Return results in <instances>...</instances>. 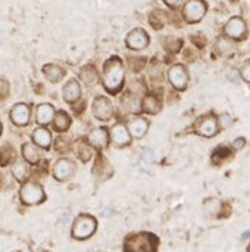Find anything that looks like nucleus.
Returning <instances> with one entry per match:
<instances>
[{"mask_svg": "<svg viewBox=\"0 0 250 252\" xmlns=\"http://www.w3.org/2000/svg\"><path fill=\"white\" fill-rule=\"evenodd\" d=\"M103 82H105V88L111 94H116L120 91L122 85H123V78H125V72H123V65L120 63L119 58H111L109 61H106L105 68H103Z\"/></svg>", "mask_w": 250, "mask_h": 252, "instance_id": "1", "label": "nucleus"}, {"mask_svg": "<svg viewBox=\"0 0 250 252\" xmlns=\"http://www.w3.org/2000/svg\"><path fill=\"white\" fill-rule=\"evenodd\" d=\"M159 240L148 232L132 234L125 240V252H156Z\"/></svg>", "mask_w": 250, "mask_h": 252, "instance_id": "2", "label": "nucleus"}, {"mask_svg": "<svg viewBox=\"0 0 250 252\" xmlns=\"http://www.w3.org/2000/svg\"><path fill=\"white\" fill-rule=\"evenodd\" d=\"M96 229V221L91 216H80L72 225V237L77 240L89 238Z\"/></svg>", "mask_w": 250, "mask_h": 252, "instance_id": "3", "label": "nucleus"}, {"mask_svg": "<svg viewBox=\"0 0 250 252\" xmlns=\"http://www.w3.org/2000/svg\"><path fill=\"white\" fill-rule=\"evenodd\" d=\"M184 19L187 23H196L202 20L206 13V3L201 0H191L187 1L184 6Z\"/></svg>", "mask_w": 250, "mask_h": 252, "instance_id": "4", "label": "nucleus"}, {"mask_svg": "<svg viewBox=\"0 0 250 252\" xmlns=\"http://www.w3.org/2000/svg\"><path fill=\"white\" fill-rule=\"evenodd\" d=\"M20 197L24 204H38L44 200V191L38 184L27 183L22 187Z\"/></svg>", "mask_w": 250, "mask_h": 252, "instance_id": "5", "label": "nucleus"}, {"mask_svg": "<svg viewBox=\"0 0 250 252\" xmlns=\"http://www.w3.org/2000/svg\"><path fill=\"white\" fill-rule=\"evenodd\" d=\"M168 78H170V82L172 84L174 88L177 90H185L187 88V84H188V72L184 65L181 64H177L174 67H171L170 71H168Z\"/></svg>", "mask_w": 250, "mask_h": 252, "instance_id": "6", "label": "nucleus"}, {"mask_svg": "<svg viewBox=\"0 0 250 252\" xmlns=\"http://www.w3.org/2000/svg\"><path fill=\"white\" fill-rule=\"evenodd\" d=\"M218 129H219L218 121H216L215 118H212V116H204V118H201L196 122V125H195V130L201 136H205V138L215 136L216 133H218Z\"/></svg>", "mask_w": 250, "mask_h": 252, "instance_id": "7", "label": "nucleus"}, {"mask_svg": "<svg viewBox=\"0 0 250 252\" xmlns=\"http://www.w3.org/2000/svg\"><path fill=\"white\" fill-rule=\"evenodd\" d=\"M92 112L98 119L108 121V119H111V116L113 114V108H112V103L109 99H106L105 96H99L93 101Z\"/></svg>", "mask_w": 250, "mask_h": 252, "instance_id": "8", "label": "nucleus"}, {"mask_svg": "<svg viewBox=\"0 0 250 252\" xmlns=\"http://www.w3.org/2000/svg\"><path fill=\"white\" fill-rule=\"evenodd\" d=\"M225 33L233 40H240L246 33V23L240 17H232L225 26Z\"/></svg>", "mask_w": 250, "mask_h": 252, "instance_id": "9", "label": "nucleus"}, {"mask_svg": "<svg viewBox=\"0 0 250 252\" xmlns=\"http://www.w3.org/2000/svg\"><path fill=\"white\" fill-rule=\"evenodd\" d=\"M126 43H127V46L130 47V48H133V50H143L148 44V35L146 34L144 30L136 29V30L130 32L127 34Z\"/></svg>", "mask_w": 250, "mask_h": 252, "instance_id": "10", "label": "nucleus"}, {"mask_svg": "<svg viewBox=\"0 0 250 252\" xmlns=\"http://www.w3.org/2000/svg\"><path fill=\"white\" fill-rule=\"evenodd\" d=\"M10 118H12V121L16 125H27L28 121H30V109H28V106L24 105V103L16 105L12 109V112H10Z\"/></svg>", "mask_w": 250, "mask_h": 252, "instance_id": "11", "label": "nucleus"}, {"mask_svg": "<svg viewBox=\"0 0 250 252\" xmlns=\"http://www.w3.org/2000/svg\"><path fill=\"white\" fill-rule=\"evenodd\" d=\"M74 172V164L67 159H61L54 166V176L58 180H67Z\"/></svg>", "mask_w": 250, "mask_h": 252, "instance_id": "12", "label": "nucleus"}, {"mask_svg": "<svg viewBox=\"0 0 250 252\" xmlns=\"http://www.w3.org/2000/svg\"><path fill=\"white\" fill-rule=\"evenodd\" d=\"M62 94H64V99H65L67 102H75V101L81 96L80 84L75 80H69L68 84L64 87Z\"/></svg>", "mask_w": 250, "mask_h": 252, "instance_id": "13", "label": "nucleus"}, {"mask_svg": "<svg viewBox=\"0 0 250 252\" xmlns=\"http://www.w3.org/2000/svg\"><path fill=\"white\" fill-rule=\"evenodd\" d=\"M89 143L92 146H95L96 149H103L108 146V133L106 130L101 127V129H95L89 135Z\"/></svg>", "mask_w": 250, "mask_h": 252, "instance_id": "14", "label": "nucleus"}, {"mask_svg": "<svg viewBox=\"0 0 250 252\" xmlns=\"http://www.w3.org/2000/svg\"><path fill=\"white\" fill-rule=\"evenodd\" d=\"M54 118V108L48 103H43L37 108V122L41 125L50 124Z\"/></svg>", "mask_w": 250, "mask_h": 252, "instance_id": "15", "label": "nucleus"}, {"mask_svg": "<svg viewBox=\"0 0 250 252\" xmlns=\"http://www.w3.org/2000/svg\"><path fill=\"white\" fill-rule=\"evenodd\" d=\"M112 139L117 146H123L130 142L129 138V132L123 125H114L112 127Z\"/></svg>", "mask_w": 250, "mask_h": 252, "instance_id": "16", "label": "nucleus"}, {"mask_svg": "<svg viewBox=\"0 0 250 252\" xmlns=\"http://www.w3.org/2000/svg\"><path fill=\"white\" fill-rule=\"evenodd\" d=\"M147 121H146V119H141V118H137V119L132 121V122L129 124V130H130V133H132L135 138H141V136H144L146 132H147Z\"/></svg>", "mask_w": 250, "mask_h": 252, "instance_id": "17", "label": "nucleus"}, {"mask_svg": "<svg viewBox=\"0 0 250 252\" xmlns=\"http://www.w3.org/2000/svg\"><path fill=\"white\" fill-rule=\"evenodd\" d=\"M33 139L38 146L47 149L50 148V143H51V133L47 129H37L33 133Z\"/></svg>", "mask_w": 250, "mask_h": 252, "instance_id": "18", "label": "nucleus"}, {"mask_svg": "<svg viewBox=\"0 0 250 252\" xmlns=\"http://www.w3.org/2000/svg\"><path fill=\"white\" fill-rule=\"evenodd\" d=\"M222 210V201L218 198H208L204 201V211L208 216H218Z\"/></svg>", "mask_w": 250, "mask_h": 252, "instance_id": "19", "label": "nucleus"}, {"mask_svg": "<svg viewBox=\"0 0 250 252\" xmlns=\"http://www.w3.org/2000/svg\"><path fill=\"white\" fill-rule=\"evenodd\" d=\"M44 74L51 82H58L64 77V69L56 65V64H50V65L44 67Z\"/></svg>", "mask_w": 250, "mask_h": 252, "instance_id": "20", "label": "nucleus"}, {"mask_svg": "<svg viewBox=\"0 0 250 252\" xmlns=\"http://www.w3.org/2000/svg\"><path fill=\"white\" fill-rule=\"evenodd\" d=\"M23 156L26 160L28 161V163H38L40 160V153H38V149L35 148L34 145H31V143H26L23 145Z\"/></svg>", "mask_w": 250, "mask_h": 252, "instance_id": "21", "label": "nucleus"}, {"mask_svg": "<svg viewBox=\"0 0 250 252\" xmlns=\"http://www.w3.org/2000/svg\"><path fill=\"white\" fill-rule=\"evenodd\" d=\"M71 125V119H69V116L64 111H59L57 115H56V118H54V126H56V129H57L58 132H65L67 129Z\"/></svg>", "mask_w": 250, "mask_h": 252, "instance_id": "22", "label": "nucleus"}, {"mask_svg": "<svg viewBox=\"0 0 250 252\" xmlns=\"http://www.w3.org/2000/svg\"><path fill=\"white\" fill-rule=\"evenodd\" d=\"M81 78H82V81H83L85 84H88V85H93V84H96V81H98L96 69L93 68V67H91V65H88V67L82 68V71H81Z\"/></svg>", "mask_w": 250, "mask_h": 252, "instance_id": "23", "label": "nucleus"}, {"mask_svg": "<svg viewBox=\"0 0 250 252\" xmlns=\"http://www.w3.org/2000/svg\"><path fill=\"white\" fill-rule=\"evenodd\" d=\"M160 108H161V105H160L157 98H154V96H146L143 99V109L147 114H157L160 111Z\"/></svg>", "mask_w": 250, "mask_h": 252, "instance_id": "24", "label": "nucleus"}, {"mask_svg": "<svg viewBox=\"0 0 250 252\" xmlns=\"http://www.w3.org/2000/svg\"><path fill=\"white\" fill-rule=\"evenodd\" d=\"M12 173L14 174V177H16L19 182H24V180L27 179V176H28V169H27V166H26L24 163L17 161V163L13 164Z\"/></svg>", "mask_w": 250, "mask_h": 252, "instance_id": "25", "label": "nucleus"}, {"mask_svg": "<svg viewBox=\"0 0 250 252\" xmlns=\"http://www.w3.org/2000/svg\"><path fill=\"white\" fill-rule=\"evenodd\" d=\"M218 48L221 50V53L227 54V53H230V51L233 50V46H232L230 41H227L226 38H221L219 43H218Z\"/></svg>", "mask_w": 250, "mask_h": 252, "instance_id": "26", "label": "nucleus"}, {"mask_svg": "<svg viewBox=\"0 0 250 252\" xmlns=\"http://www.w3.org/2000/svg\"><path fill=\"white\" fill-rule=\"evenodd\" d=\"M80 158H81V160H83V161H88L89 159H91V156H92V152L91 149L86 146V145H80Z\"/></svg>", "mask_w": 250, "mask_h": 252, "instance_id": "27", "label": "nucleus"}, {"mask_svg": "<svg viewBox=\"0 0 250 252\" xmlns=\"http://www.w3.org/2000/svg\"><path fill=\"white\" fill-rule=\"evenodd\" d=\"M150 78L154 81H157L161 78V68H160V65L154 64V65L150 68Z\"/></svg>", "mask_w": 250, "mask_h": 252, "instance_id": "28", "label": "nucleus"}, {"mask_svg": "<svg viewBox=\"0 0 250 252\" xmlns=\"http://www.w3.org/2000/svg\"><path fill=\"white\" fill-rule=\"evenodd\" d=\"M230 124H232V119H230V116H229V115H221L219 122H218V126H219V127L226 129V127L230 126Z\"/></svg>", "mask_w": 250, "mask_h": 252, "instance_id": "29", "label": "nucleus"}, {"mask_svg": "<svg viewBox=\"0 0 250 252\" xmlns=\"http://www.w3.org/2000/svg\"><path fill=\"white\" fill-rule=\"evenodd\" d=\"M7 94H9V84L6 80L0 78V98L7 96Z\"/></svg>", "mask_w": 250, "mask_h": 252, "instance_id": "30", "label": "nucleus"}, {"mask_svg": "<svg viewBox=\"0 0 250 252\" xmlns=\"http://www.w3.org/2000/svg\"><path fill=\"white\" fill-rule=\"evenodd\" d=\"M240 75H242L243 80L250 84V64H246V65L242 67V69H240Z\"/></svg>", "mask_w": 250, "mask_h": 252, "instance_id": "31", "label": "nucleus"}, {"mask_svg": "<svg viewBox=\"0 0 250 252\" xmlns=\"http://www.w3.org/2000/svg\"><path fill=\"white\" fill-rule=\"evenodd\" d=\"M245 145H246V140L245 138H238L233 140V143H232V146H233V149L236 150H240L245 148Z\"/></svg>", "mask_w": 250, "mask_h": 252, "instance_id": "32", "label": "nucleus"}, {"mask_svg": "<svg viewBox=\"0 0 250 252\" xmlns=\"http://www.w3.org/2000/svg\"><path fill=\"white\" fill-rule=\"evenodd\" d=\"M248 252H250V244H249V247H248Z\"/></svg>", "mask_w": 250, "mask_h": 252, "instance_id": "33", "label": "nucleus"}, {"mask_svg": "<svg viewBox=\"0 0 250 252\" xmlns=\"http://www.w3.org/2000/svg\"><path fill=\"white\" fill-rule=\"evenodd\" d=\"M0 133H1V125H0Z\"/></svg>", "mask_w": 250, "mask_h": 252, "instance_id": "34", "label": "nucleus"}]
</instances>
